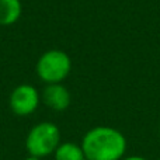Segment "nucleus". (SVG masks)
<instances>
[{
    "instance_id": "f257e3e1",
    "label": "nucleus",
    "mask_w": 160,
    "mask_h": 160,
    "mask_svg": "<svg viewBox=\"0 0 160 160\" xmlns=\"http://www.w3.org/2000/svg\"><path fill=\"white\" fill-rule=\"evenodd\" d=\"M80 146L87 160H122L128 142L119 129L100 125L84 133Z\"/></svg>"
},
{
    "instance_id": "f03ea898",
    "label": "nucleus",
    "mask_w": 160,
    "mask_h": 160,
    "mask_svg": "<svg viewBox=\"0 0 160 160\" xmlns=\"http://www.w3.org/2000/svg\"><path fill=\"white\" fill-rule=\"evenodd\" d=\"M61 129L51 121H42L35 124L27 133L25 149L28 155L44 159L55 153L58 146L62 143Z\"/></svg>"
},
{
    "instance_id": "7ed1b4c3",
    "label": "nucleus",
    "mask_w": 160,
    "mask_h": 160,
    "mask_svg": "<svg viewBox=\"0 0 160 160\" xmlns=\"http://www.w3.org/2000/svg\"><path fill=\"white\" fill-rule=\"evenodd\" d=\"M35 72L45 84L63 83L72 72V59L62 49H48L38 58Z\"/></svg>"
},
{
    "instance_id": "20e7f679",
    "label": "nucleus",
    "mask_w": 160,
    "mask_h": 160,
    "mask_svg": "<svg viewBox=\"0 0 160 160\" xmlns=\"http://www.w3.org/2000/svg\"><path fill=\"white\" fill-rule=\"evenodd\" d=\"M41 104V93L35 86L21 83L11 90L8 96V107L18 117H28L38 110Z\"/></svg>"
},
{
    "instance_id": "39448f33",
    "label": "nucleus",
    "mask_w": 160,
    "mask_h": 160,
    "mask_svg": "<svg viewBox=\"0 0 160 160\" xmlns=\"http://www.w3.org/2000/svg\"><path fill=\"white\" fill-rule=\"evenodd\" d=\"M41 102H44L49 110L55 112H62L69 108L72 102V96L69 88L63 83L45 84L44 90L41 91Z\"/></svg>"
},
{
    "instance_id": "423d86ee",
    "label": "nucleus",
    "mask_w": 160,
    "mask_h": 160,
    "mask_svg": "<svg viewBox=\"0 0 160 160\" xmlns=\"http://www.w3.org/2000/svg\"><path fill=\"white\" fill-rule=\"evenodd\" d=\"M21 14V0H0V27H10L16 24Z\"/></svg>"
},
{
    "instance_id": "0eeeda50",
    "label": "nucleus",
    "mask_w": 160,
    "mask_h": 160,
    "mask_svg": "<svg viewBox=\"0 0 160 160\" xmlns=\"http://www.w3.org/2000/svg\"><path fill=\"white\" fill-rule=\"evenodd\" d=\"M55 160H87L82 146L75 142H62L53 153Z\"/></svg>"
},
{
    "instance_id": "6e6552de",
    "label": "nucleus",
    "mask_w": 160,
    "mask_h": 160,
    "mask_svg": "<svg viewBox=\"0 0 160 160\" xmlns=\"http://www.w3.org/2000/svg\"><path fill=\"white\" fill-rule=\"evenodd\" d=\"M122 160H148L146 158H143V156H125Z\"/></svg>"
},
{
    "instance_id": "1a4fd4ad",
    "label": "nucleus",
    "mask_w": 160,
    "mask_h": 160,
    "mask_svg": "<svg viewBox=\"0 0 160 160\" xmlns=\"http://www.w3.org/2000/svg\"><path fill=\"white\" fill-rule=\"evenodd\" d=\"M24 160H42V159H39V158H35V156H30L28 155L27 158H25Z\"/></svg>"
},
{
    "instance_id": "9d476101",
    "label": "nucleus",
    "mask_w": 160,
    "mask_h": 160,
    "mask_svg": "<svg viewBox=\"0 0 160 160\" xmlns=\"http://www.w3.org/2000/svg\"><path fill=\"white\" fill-rule=\"evenodd\" d=\"M159 135H160V124H159Z\"/></svg>"
},
{
    "instance_id": "9b49d317",
    "label": "nucleus",
    "mask_w": 160,
    "mask_h": 160,
    "mask_svg": "<svg viewBox=\"0 0 160 160\" xmlns=\"http://www.w3.org/2000/svg\"><path fill=\"white\" fill-rule=\"evenodd\" d=\"M158 160H160V158H159V159H158Z\"/></svg>"
}]
</instances>
